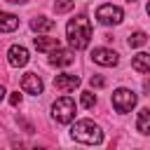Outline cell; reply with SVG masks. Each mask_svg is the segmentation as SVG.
<instances>
[{
    "label": "cell",
    "instance_id": "6da1fadb",
    "mask_svg": "<svg viewBox=\"0 0 150 150\" xmlns=\"http://www.w3.org/2000/svg\"><path fill=\"white\" fill-rule=\"evenodd\" d=\"M66 35H68V42L73 49H87L89 47V40H91V23L87 16H75L68 21L66 26Z\"/></svg>",
    "mask_w": 150,
    "mask_h": 150
},
{
    "label": "cell",
    "instance_id": "7a4b0ae2",
    "mask_svg": "<svg viewBox=\"0 0 150 150\" xmlns=\"http://www.w3.org/2000/svg\"><path fill=\"white\" fill-rule=\"evenodd\" d=\"M70 136H73L75 141L84 143V145H98V143L103 141L101 127L94 124L91 120H80V122H75L73 129H70Z\"/></svg>",
    "mask_w": 150,
    "mask_h": 150
},
{
    "label": "cell",
    "instance_id": "3957f363",
    "mask_svg": "<svg viewBox=\"0 0 150 150\" xmlns=\"http://www.w3.org/2000/svg\"><path fill=\"white\" fill-rule=\"evenodd\" d=\"M52 117L59 122V124H68L75 120V101L70 96H61L54 101L52 105Z\"/></svg>",
    "mask_w": 150,
    "mask_h": 150
},
{
    "label": "cell",
    "instance_id": "277c9868",
    "mask_svg": "<svg viewBox=\"0 0 150 150\" xmlns=\"http://www.w3.org/2000/svg\"><path fill=\"white\" fill-rule=\"evenodd\" d=\"M96 19H98V23H103V26H117V23L124 19V12H122L117 5H101V7L96 9Z\"/></svg>",
    "mask_w": 150,
    "mask_h": 150
},
{
    "label": "cell",
    "instance_id": "5b68a950",
    "mask_svg": "<svg viewBox=\"0 0 150 150\" xmlns=\"http://www.w3.org/2000/svg\"><path fill=\"white\" fill-rule=\"evenodd\" d=\"M136 94L131 91V89H117L115 94H112V108L117 110V112H129L134 105H136Z\"/></svg>",
    "mask_w": 150,
    "mask_h": 150
},
{
    "label": "cell",
    "instance_id": "8992f818",
    "mask_svg": "<svg viewBox=\"0 0 150 150\" xmlns=\"http://www.w3.org/2000/svg\"><path fill=\"white\" fill-rule=\"evenodd\" d=\"M28 49L26 47H21V45H12L9 47V52H7V61H9V66H14V68H23L26 63H28Z\"/></svg>",
    "mask_w": 150,
    "mask_h": 150
},
{
    "label": "cell",
    "instance_id": "52a82bcc",
    "mask_svg": "<svg viewBox=\"0 0 150 150\" xmlns=\"http://www.w3.org/2000/svg\"><path fill=\"white\" fill-rule=\"evenodd\" d=\"M91 59H94V63H98V66H117V61H120V56L112 52V49H105V47H96L94 52H91Z\"/></svg>",
    "mask_w": 150,
    "mask_h": 150
},
{
    "label": "cell",
    "instance_id": "ba28073f",
    "mask_svg": "<svg viewBox=\"0 0 150 150\" xmlns=\"http://www.w3.org/2000/svg\"><path fill=\"white\" fill-rule=\"evenodd\" d=\"M21 89L26 91V94H42V89H45V84H42V80H40V75L38 73H26L23 77H21Z\"/></svg>",
    "mask_w": 150,
    "mask_h": 150
},
{
    "label": "cell",
    "instance_id": "9c48e42d",
    "mask_svg": "<svg viewBox=\"0 0 150 150\" xmlns=\"http://www.w3.org/2000/svg\"><path fill=\"white\" fill-rule=\"evenodd\" d=\"M54 87L59 91H73V89L80 87V77L77 75H70V73H61V75L54 77Z\"/></svg>",
    "mask_w": 150,
    "mask_h": 150
},
{
    "label": "cell",
    "instance_id": "30bf717a",
    "mask_svg": "<svg viewBox=\"0 0 150 150\" xmlns=\"http://www.w3.org/2000/svg\"><path fill=\"white\" fill-rule=\"evenodd\" d=\"M73 59H75L73 52H70V49H63L61 45L49 52V63H54V66H70Z\"/></svg>",
    "mask_w": 150,
    "mask_h": 150
},
{
    "label": "cell",
    "instance_id": "8fae6325",
    "mask_svg": "<svg viewBox=\"0 0 150 150\" xmlns=\"http://www.w3.org/2000/svg\"><path fill=\"white\" fill-rule=\"evenodd\" d=\"M19 28V16L9 14V12H0V30L2 33H12Z\"/></svg>",
    "mask_w": 150,
    "mask_h": 150
},
{
    "label": "cell",
    "instance_id": "7c38bea8",
    "mask_svg": "<svg viewBox=\"0 0 150 150\" xmlns=\"http://www.w3.org/2000/svg\"><path fill=\"white\" fill-rule=\"evenodd\" d=\"M131 68L138 70V73H150V54L138 52V54L131 59Z\"/></svg>",
    "mask_w": 150,
    "mask_h": 150
},
{
    "label": "cell",
    "instance_id": "4fadbf2b",
    "mask_svg": "<svg viewBox=\"0 0 150 150\" xmlns=\"http://www.w3.org/2000/svg\"><path fill=\"white\" fill-rule=\"evenodd\" d=\"M33 45H35V49L38 52H52V49H56L61 42L56 40V38H33Z\"/></svg>",
    "mask_w": 150,
    "mask_h": 150
},
{
    "label": "cell",
    "instance_id": "5bb4252c",
    "mask_svg": "<svg viewBox=\"0 0 150 150\" xmlns=\"http://www.w3.org/2000/svg\"><path fill=\"white\" fill-rule=\"evenodd\" d=\"M30 28H33L35 33H47V30L54 28V19H49V16H35V19L30 21Z\"/></svg>",
    "mask_w": 150,
    "mask_h": 150
},
{
    "label": "cell",
    "instance_id": "9a60e30c",
    "mask_svg": "<svg viewBox=\"0 0 150 150\" xmlns=\"http://www.w3.org/2000/svg\"><path fill=\"white\" fill-rule=\"evenodd\" d=\"M136 129H138L141 134H150V108H143V110L138 112Z\"/></svg>",
    "mask_w": 150,
    "mask_h": 150
},
{
    "label": "cell",
    "instance_id": "2e32d148",
    "mask_svg": "<svg viewBox=\"0 0 150 150\" xmlns=\"http://www.w3.org/2000/svg\"><path fill=\"white\" fill-rule=\"evenodd\" d=\"M145 42H148V35L143 30H136V33L129 35V47H143Z\"/></svg>",
    "mask_w": 150,
    "mask_h": 150
},
{
    "label": "cell",
    "instance_id": "e0dca14e",
    "mask_svg": "<svg viewBox=\"0 0 150 150\" xmlns=\"http://www.w3.org/2000/svg\"><path fill=\"white\" fill-rule=\"evenodd\" d=\"M73 5H75V0H56L54 9H56V14H63V12H70Z\"/></svg>",
    "mask_w": 150,
    "mask_h": 150
},
{
    "label": "cell",
    "instance_id": "ac0fdd59",
    "mask_svg": "<svg viewBox=\"0 0 150 150\" xmlns=\"http://www.w3.org/2000/svg\"><path fill=\"white\" fill-rule=\"evenodd\" d=\"M82 108H94V103H96V96L91 94V91H82Z\"/></svg>",
    "mask_w": 150,
    "mask_h": 150
},
{
    "label": "cell",
    "instance_id": "d6986e66",
    "mask_svg": "<svg viewBox=\"0 0 150 150\" xmlns=\"http://www.w3.org/2000/svg\"><path fill=\"white\" fill-rule=\"evenodd\" d=\"M89 84L96 87V89H101V87H105V80H103L101 75H91V77H89Z\"/></svg>",
    "mask_w": 150,
    "mask_h": 150
},
{
    "label": "cell",
    "instance_id": "ffe728a7",
    "mask_svg": "<svg viewBox=\"0 0 150 150\" xmlns=\"http://www.w3.org/2000/svg\"><path fill=\"white\" fill-rule=\"evenodd\" d=\"M9 103H12V105H19V103H21V94H19V91H14V94L9 96Z\"/></svg>",
    "mask_w": 150,
    "mask_h": 150
},
{
    "label": "cell",
    "instance_id": "44dd1931",
    "mask_svg": "<svg viewBox=\"0 0 150 150\" xmlns=\"http://www.w3.org/2000/svg\"><path fill=\"white\" fill-rule=\"evenodd\" d=\"M143 89H145V91H148V94H150V80H148V82H145V84H143Z\"/></svg>",
    "mask_w": 150,
    "mask_h": 150
},
{
    "label": "cell",
    "instance_id": "7402d4cb",
    "mask_svg": "<svg viewBox=\"0 0 150 150\" xmlns=\"http://www.w3.org/2000/svg\"><path fill=\"white\" fill-rule=\"evenodd\" d=\"M7 2H16V5H23V2H28V0H7Z\"/></svg>",
    "mask_w": 150,
    "mask_h": 150
},
{
    "label": "cell",
    "instance_id": "603a6c76",
    "mask_svg": "<svg viewBox=\"0 0 150 150\" xmlns=\"http://www.w3.org/2000/svg\"><path fill=\"white\" fill-rule=\"evenodd\" d=\"M5 98V89H2V84H0V101Z\"/></svg>",
    "mask_w": 150,
    "mask_h": 150
},
{
    "label": "cell",
    "instance_id": "cb8c5ba5",
    "mask_svg": "<svg viewBox=\"0 0 150 150\" xmlns=\"http://www.w3.org/2000/svg\"><path fill=\"white\" fill-rule=\"evenodd\" d=\"M145 12H148V16H150V2H148V7H145Z\"/></svg>",
    "mask_w": 150,
    "mask_h": 150
},
{
    "label": "cell",
    "instance_id": "d4e9b609",
    "mask_svg": "<svg viewBox=\"0 0 150 150\" xmlns=\"http://www.w3.org/2000/svg\"><path fill=\"white\" fill-rule=\"evenodd\" d=\"M129 2H134V0H129Z\"/></svg>",
    "mask_w": 150,
    "mask_h": 150
}]
</instances>
